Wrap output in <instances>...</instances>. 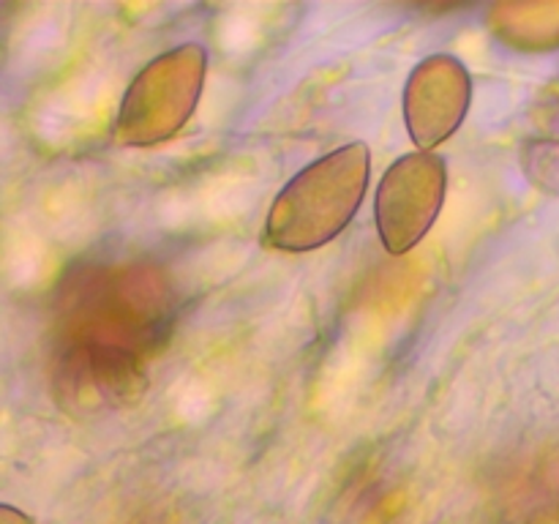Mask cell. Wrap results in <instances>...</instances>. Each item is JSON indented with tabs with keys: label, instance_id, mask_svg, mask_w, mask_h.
Instances as JSON below:
<instances>
[{
	"label": "cell",
	"instance_id": "cell-1",
	"mask_svg": "<svg viewBox=\"0 0 559 524\" xmlns=\"http://www.w3.org/2000/svg\"><path fill=\"white\" fill-rule=\"evenodd\" d=\"M371 153L349 142L300 169L271 205L265 240L282 251H311L336 238L364 202Z\"/></svg>",
	"mask_w": 559,
	"mask_h": 524
},
{
	"label": "cell",
	"instance_id": "cell-2",
	"mask_svg": "<svg viewBox=\"0 0 559 524\" xmlns=\"http://www.w3.org/2000/svg\"><path fill=\"white\" fill-rule=\"evenodd\" d=\"M205 66L207 55L200 44H183L153 58L126 91L115 136L123 145L142 147L178 134L200 102Z\"/></svg>",
	"mask_w": 559,
	"mask_h": 524
},
{
	"label": "cell",
	"instance_id": "cell-3",
	"mask_svg": "<svg viewBox=\"0 0 559 524\" xmlns=\"http://www.w3.org/2000/svg\"><path fill=\"white\" fill-rule=\"evenodd\" d=\"M445 186V162L429 151L407 153L382 175L374 218L382 246L391 254H407L426 238L442 211Z\"/></svg>",
	"mask_w": 559,
	"mask_h": 524
},
{
	"label": "cell",
	"instance_id": "cell-4",
	"mask_svg": "<svg viewBox=\"0 0 559 524\" xmlns=\"http://www.w3.org/2000/svg\"><path fill=\"white\" fill-rule=\"evenodd\" d=\"M473 98L467 69L453 55H431L415 66L404 87V120L420 151H431L462 126Z\"/></svg>",
	"mask_w": 559,
	"mask_h": 524
},
{
	"label": "cell",
	"instance_id": "cell-5",
	"mask_svg": "<svg viewBox=\"0 0 559 524\" xmlns=\"http://www.w3.org/2000/svg\"><path fill=\"white\" fill-rule=\"evenodd\" d=\"M0 524H33V519L27 513L16 511V508L0 505Z\"/></svg>",
	"mask_w": 559,
	"mask_h": 524
}]
</instances>
